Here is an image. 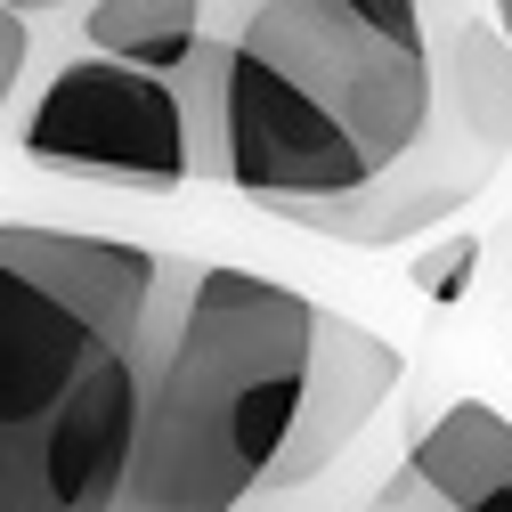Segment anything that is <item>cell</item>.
Masks as SVG:
<instances>
[{"label": "cell", "mask_w": 512, "mask_h": 512, "mask_svg": "<svg viewBox=\"0 0 512 512\" xmlns=\"http://www.w3.org/2000/svg\"><path fill=\"white\" fill-rule=\"evenodd\" d=\"M228 9H244V0H228Z\"/></svg>", "instance_id": "4fadbf2b"}, {"label": "cell", "mask_w": 512, "mask_h": 512, "mask_svg": "<svg viewBox=\"0 0 512 512\" xmlns=\"http://www.w3.org/2000/svg\"><path fill=\"white\" fill-rule=\"evenodd\" d=\"M488 25H496V33L512 41V0H488Z\"/></svg>", "instance_id": "7c38bea8"}, {"label": "cell", "mask_w": 512, "mask_h": 512, "mask_svg": "<svg viewBox=\"0 0 512 512\" xmlns=\"http://www.w3.org/2000/svg\"><path fill=\"white\" fill-rule=\"evenodd\" d=\"M17 17H49V9H82V0H9Z\"/></svg>", "instance_id": "8fae6325"}, {"label": "cell", "mask_w": 512, "mask_h": 512, "mask_svg": "<svg viewBox=\"0 0 512 512\" xmlns=\"http://www.w3.org/2000/svg\"><path fill=\"white\" fill-rule=\"evenodd\" d=\"M512 155V41L472 17L464 0L439 9V82H431V122L407 147L399 171H382L366 196L342 204H301L285 212V228H309L326 244H415L431 228H447L456 212H472L488 196V179Z\"/></svg>", "instance_id": "277c9868"}, {"label": "cell", "mask_w": 512, "mask_h": 512, "mask_svg": "<svg viewBox=\"0 0 512 512\" xmlns=\"http://www.w3.org/2000/svg\"><path fill=\"white\" fill-rule=\"evenodd\" d=\"M17 155L49 179H98L131 196H179L196 179V122L171 74L66 49L17 114Z\"/></svg>", "instance_id": "5b68a950"}, {"label": "cell", "mask_w": 512, "mask_h": 512, "mask_svg": "<svg viewBox=\"0 0 512 512\" xmlns=\"http://www.w3.org/2000/svg\"><path fill=\"white\" fill-rule=\"evenodd\" d=\"M187 252L0 220V512H114Z\"/></svg>", "instance_id": "6da1fadb"}, {"label": "cell", "mask_w": 512, "mask_h": 512, "mask_svg": "<svg viewBox=\"0 0 512 512\" xmlns=\"http://www.w3.org/2000/svg\"><path fill=\"white\" fill-rule=\"evenodd\" d=\"M212 25H220V0H82L74 49L122 57V66H147V74H179Z\"/></svg>", "instance_id": "ba28073f"}, {"label": "cell", "mask_w": 512, "mask_h": 512, "mask_svg": "<svg viewBox=\"0 0 512 512\" xmlns=\"http://www.w3.org/2000/svg\"><path fill=\"white\" fill-rule=\"evenodd\" d=\"M423 285H431L439 301H447V293H464V285H472V244H447V252H439V261L423 269Z\"/></svg>", "instance_id": "30bf717a"}, {"label": "cell", "mask_w": 512, "mask_h": 512, "mask_svg": "<svg viewBox=\"0 0 512 512\" xmlns=\"http://www.w3.org/2000/svg\"><path fill=\"white\" fill-rule=\"evenodd\" d=\"M374 512H512V415L488 399L431 407Z\"/></svg>", "instance_id": "52a82bcc"}, {"label": "cell", "mask_w": 512, "mask_h": 512, "mask_svg": "<svg viewBox=\"0 0 512 512\" xmlns=\"http://www.w3.org/2000/svg\"><path fill=\"white\" fill-rule=\"evenodd\" d=\"M317 301L236 269L196 261L147 366V415L131 488L114 512H244L269 488L309 374Z\"/></svg>", "instance_id": "3957f363"}, {"label": "cell", "mask_w": 512, "mask_h": 512, "mask_svg": "<svg viewBox=\"0 0 512 512\" xmlns=\"http://www.w3.org/2000/svg\"><path fill=\"white\" fill-rule=\"evenodd\" d=\"M399 382H407L399 342H382L374 326H358V317H342V309L317 301V317H309L301 407H293V431H285L277 464H269V488H309V480H326V472L350 456V439L399 399Z\"/></svg>", "instance_id": "8992f818"}, {"label": "cell", "mask_w": 512, "mask_h": 512, "mask_svg": "<svg viewBox=\"0 0 512 512\" xmlns=\"http://www.w3.org/2000/svg\"><path fill=\"white\" fill-rule=\"evenodd\" d=\"M447 0H244L220 66V187L269 220L366 196L431 122Z\"/></svg>", "instance_id": "7a4b0ae2"}, {"label": "cell", "mask_w": 512, "mask_h": 512, "mask_svg": "<svg viewBox=\"0 0 512 512\" xmlns=\"http://www.w3.org/2000/svg\"><path fill=\"white\" fill-rule=\"evenodd\" d=\"M25 82H33V17H17L9 0H0V122L17 114Z\"/></svg>", "instance_id": "9c48e42d"}]
</instances>
